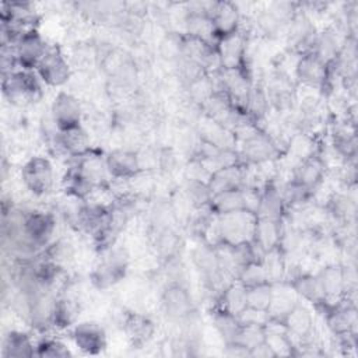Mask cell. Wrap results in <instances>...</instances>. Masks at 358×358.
<instances>
[{
	"instance_id": "1",
	"label": "cell",
	"mask_w": 358,
	"mask_h": 358,
	"mask_svg": "<svg viewBox=\"0 0 358 358\" xmlns=\"http://www.w3.org/2000/svg\"><path fill=\"white\" fill-rule=\"evenodd\" d=\"M217 217V232L220 243L236 246L253 239L257 215L249 210H239Z\"/></svg>"
},
{
	"instance_id": "2",
	"label": "cell",
	"mask_w": 358,
	"mask_h": 358,
	"mask_svg": "<svg viewBox=\"0 0 358 358\" xmlns=\"http://www.w3.org/2000/svg\"><path fill=\"white\" fill-rule=\"evenodd\" d=\"M3 92L14 105H28L41 95L39 77L32 70H15L3 74Z\"/></svg>"
},
{
	"instance_id": "3",
	"label": "cell",
	"mask_w": 358,
	"mask_h": 358,
	"mask_svg": "<svg viewBox=\"0 0 358 358\" xmlns=\"http://www.w3.org/2000/svg\"><path fill=\"white\" fill-rule=\"evenodd\" d=\"M22 182L36 196L48 193L53 185V166L45 157L31 158L21 171Z\"/></svg>"
},
{
	"instance_id": "4",
	"label": "cell",
	"mask_w": 358,
	"mask_h": 358,
	"mask_svg": "<svg viewBox=\"0 0 358 358\" xmlns=\"http://www.w3.org/2000/svg\"><path fill=\"white\" fill-rule=\"evenodd\" d=\"M38 77L52 87H60L70 78V66L57 46H48L36 66Z\"/></svg>"
},
{
	"instance_id": "5",
	"label": "cell",
	"mask_w": 358,
	"mask_h": 358,
	"mask_svg": "<svg viewBox=\"0 0 358 358\" xmlns=\"http://www.w3.org/2000/svg\"><path fill=\"white\" fill-rule=\"evenodd\" d=\"M46 50H48V45L45 43L43 38L38 34L35 28L27 31L14 43L17 63L18 66L22 67V70L36 69L38 63L41 62Z\"/></svg>"
},
{
	"instance_id": "6",
	"label": "cell",
	"mask_w": 358,
	"mask_h": 358,
	"mask_svg": "<svg viewBox=\"0 0 358 358\" xmlns=\"http://www.w3.org/2000/svg\"><path fill=\"white\" fill-rule=\"evenodd\" d=\"M50 117L59 131L81 126V106L78 99L69 92H59L53 99Z\"/></svg>"
},
{
	"instance_id": "7",
	"label": "cell",
	"mask_w": 358,
	"mask_h": 358,
	"mask_svg": "<svg viewBox=\"0 0 358 358\" xmlns=\"http://www.w3.org/2000/svg\"><path fill=\"white\" fill-rule=\"evenodd\" d=\"M162 308L171 320L183 322L193 313L192 295L180 282H171L162 294Z\"/></svg>"
},
{
	"instance_id": "8",
	"label": "cell",
	"mask_w": 358,
	"mask_h": 358,
	"mask_svg": "<svg viewBox=\"0 0 358 358\" xmlns=\"http://www.w3.org/2000/svg\"><path fill=\"white\" fill-rule=\"evenodd\" d=\"M55 218L49 213L31 211L24 215V234L34 248L48 245L53 235Z\"/></svg>"
},
{
	"instance_id": "9",
	"label": "cell",
	"mask_w": 358,
	"mask_h": 358,
	"mask_svg": "<svg viewBox=\"0 0 358 358\" xmlns=\"http://www.w3.org/2000/svg\"><path fill=\"white\" fill-rule=\"evenodd\" d=\"M127 255L122 249H113L96 267L92 275V281L99 288H106L117 282L126 271Z\"/></svg>"
},
{
	"instance_id": "10",
	"label": "cell",
	"mask_w": 358,
	"mask_h": 358,
	"mask_svg": "<svg viewBox=\"0 0 358 358\" xmlns=\"http://www.w3.org/2000/svg\"><path fill=\"white\" fill-rule=\"evenodd\" d=\"M275 151V145L270 140V137L264 133L255 130L243 138L241 151L238 154L248 162L263 164L271 159Z\"/></svg>"
},
{
	"instance_id": "11",
	"label": "cell",
	"mask_w": 358,
	"mask_h": 358,
	"mask_svg": "<svg viewBox=\"0 0 358 358\" xmlns=\"http://www.w3.org/2000/svg\"><path fill=\"white\" fill-rule=\"evenodd\" d=\"M73 340L77 348L90 355L99 354L106 345L105 330L94 322L77 324L73 330Z\"/></svg>"
},
{
	"instance_id": "12",
	"label": "cell",
	"mask_w": 358,
	"mask_h": 358,
	"mask_svg": "<svg viewBox=\"0 0 358 358\" xmlns=\"http://www.w3.org/2000/svg\"><path fill=\"white\" fill-rule=\"evenodd\" d=\"M218 63L222 70H235L241 69L245 56V42L243 36L239 32L224 36L217 41L215 46Z\"/></svg>"
},
{
	"instance_id": "13",
	"label": "cell",
	"mask_w": 358,
	"mask_h": 358,
	"mask_svg": "<svg viewBox=\"0 0 358 358\" xmlns=\"http://www.w3.org/2000/svg\"><path fill=\"white\" fill-rule=\"evenodd\" d=\"M73 166L94 187L102 186L110 176L106 166V158L91 150L80 157H76V164Z\"/></svg>"
},
{
	"instance_id": "14",
	"label": "cell",
	"mask_w": 358,
	"mask_h": 358,
	"mask_svg": "<svg viewBox=\"0 0 358 358\" xmlns=\"http://www.w3.org/2000/svg\"><path fill=\"white\" fill-rule=\"evenodd\" d=\"M208 17L213 22L217 39L238 32L239 13L231 3H211Z\"/></svg>"
},
{
	"instance_id": "15",
	"label": "cell",
	"mask_w": 358,
	"mask_h": 358,
	"mask_svg": "<svg viewBox=\"0 0 358 358\" xmlns=\"http://www.w3.org/2000/svg\"><path fill=\"white\" fill-rule=\"evenodd\" d=\"M105 158L110 178L127 179L141 169L138 155L134 151L113 150Z\"/></svg>"
},
{
	"instance_id": "16",
	"label": "cell",
	"mask_w": 358,
	"mask_h": 358,
	"mask_svg": "<svg viewBox=\"0 0 358 358\" xmlns=\"http://www.w3.org/2000/svg\"><path fill=\"white\" fill-rule=\"evenodd\" d=\"M53 140L59 150L73 158L90 151V137L81 126L57 131Z\"/></svg>"
},
{
	"instance_id": "17",
	"label": "cell",
	"mask_w": 358,
	"mask_h": 358,
	"mask_svg": "<svg viewBox=\"0 0 358 358\" xmlns=\"http://www.w3.org/2000/svg\"><path fill=\"white\" fill-rule=\"evenodd\" d=\"M243 179L245 173L242 166L234 165V166H227V168H220L211 172L207 185L211 192V194H217L225 190H232V189H241L243 187Z\"/></svg>"
},
{
	"instance_id": "18",
	"label": "cell",
	"mask_w": 358,
	"mask_h": 358,
	"mask_svg": "<svg viewBox=\"0 0 358 358\" xmlns=\"http://www.w3.org/2000/svg\"><path fill=\"white\" fill-rule=\"evenodd\" d=\"M282 324L291 338L306 340L313 330V317L305 306L296 303L287 313V316L282 320Z\"/></svg>"
},
{
	"instance_id": "19",
	"label": "cell",
	"mask_w": 358,
	"mask_h": 358,
	"mask_svg": "<svg viewBox=\"0 0 358 358\" xmlns=\"http://www.w3.org/2000/svg\"><path fill=\"white\" fill-rule=\"evenodd\" d=\"M326 302L338 298L347 291V271L341 266H327L317 274Z\"/></svg>"
},
{
	"instance_id": "20",
	"label": "cell",
	"mask_w": 358,
	"mask_h": 358,
	"mask_svg": "<svg viewBox=\"0 0 358 358\" xmlns=\"http://www.w3.org/2000/svg\"><path fill=\"white\" fill-rule=\"evenodd\" d=\"M329 73V64L323 63L312 53H306L301 57L296 66L298 78L308 85H322L324 84Z\"/></svg>"
},
{
	"instance_id": "21",
	"label": "cell",
	"mask_w": 358,
	"mask_h": 358,
	"mask_svg": "<svg viewBox=\"0 0 358 358\" xmlns=\"http://www.w3.org/2000/svg\"><path fill=\"white\" fill-rule=\"evenodd\" d=\"M281 234H282L281 221L257 217L252 241L267 253L278 248Z\"/></svg>"
},
{
	"instance_id": "22",
	"label": "cell",
	"mask_w": 358,
	"mask_h": 358,
	"mask_svg": "<svg viewBox=\"0 0 358 358\" xmlns=\"http://www.w3.org/2000/svg\"><path fill=\"white\" fill-rule=\"evenodd\" d=\"M327 326L336 336L354 334L357 313L352 305H334L327 312Z\"/></svg>"
},
{
	"instance_id": "23",
	"label": "cell",
	"mask_w": 358,
	"mask_h": 358,
	"mask_svg": "<svg viewBox=\"0 0 358 358\" xmlns=\"http://www.w3.org/2000/svg\"><path fill=\"white\" fill-rule=\"evenodd\" d=\"M193 263L201 271V274L211 281L220 278L222 273L217 248L211 245H199L193 250Z\"/></svg>"
},
{
	"instance_id": "24",
	"label": "cell",
	"mask_w": 358,
	"mask_h": 358,
	"mask_svg": "<svg viewBox=\"0 0 358 358\" xmlns=\"http://www.w3.org/2000/svg\"><path fill=\"white\" fill-rule=\"evenodd\" d=\"M208 208L214 215H222L239 210H246L243 187L225 190L214 194L210 200Z\"/></svg>"
},
{
	"instance_id": "25",
	"label": "cell",
	"mask_w": 358,
	"mask_h": 358,
	"mask_svg": "<svg viewBox=\"0 0 358 358\" xmlns=\"http://www.w3.org/2000/svg\"><path fill=\"white\" fill-rule=\"evenodd\" d=\"M323 175H324L323 161L316 155H310V157H306L296 166L294 173V180L302 185L303 187L312 190L316 185L320 183Z\"/></svg>"
},
{
	"instance_id": "26",
	"label": "cell",
	"mask_w": 358,
	"mask_h": 358,
	"mask_svg": "<svg viewBox=\"0 0 358 358\" xmlns=\"http://www.w3.org/2000/svg\"><path fill=\"white\" fill-rule=\"evenodd\" d=\"M285 203L282 200L281 192L274 186H267L260 193V201L257 207V217L270 218L281 221V217L284 214Z\"/></svg>"
},
{
	"instance_id": "27",
	"label": "cell",
	"mask_w": 358,
	"mask_h": 358,
	"mask_svg": "<svg viewBox=\"0 0 358 358\" xmlns=\"http://www.w3.org/2000/svg\"><path fill=\"white\" fill-rule=\"evenodd\" d=\"M35 348L31 337L22 331H8L3 340L1 355L3 357H32Z\"/></svg>"
},
{
	"instance_id": "28",
	"label": "cell",
	"mask_w": 358,
	"mask_h": 358,
	"mask_svg": "<svg viewBox=\"0 0 358 358\" xmlns=\"http://www.w3.org/2000/svg\"><path fill=\"white\" fill-rule=\"evenodd\" d=\"M291 287L295 291V294H298L299 296H302L303 299H306L315 305L326 303V298H324V294H323V289H322L317 275L301 274L294 278V281L291 282Z\"/></svg>"
},
{
	"instance_id": "29",
	"label": "cell",
	"mask_w": 358,
	"mask_h": 358,
	"mask_svg": "<svg viewBox=\"0 0 358 358\" xmlns=\"http://www.w3.org/2000/svg\"><path fill=\"white\" fill-rule=\"evenodd\" d=\"M248 308L246 288L238 281L225 287L220 296V309L238 316Z\"/></svg>"
},
{
	"instance_id": "30",
	"label": "cell",
	"mask_w": 358,
	"mask_h": 358,
	"mask_svg": "<svg viewBox=\"0 0 358 358\" xmlns=\"http://www.w3.org/2000/svg\"><path fill=\"white\" fill-rule=\"evenodd\" d=\"M78 315V306L74 298L69 295H63L60 298H56L53 313H52V324L59 327H67Z\"/></svg>"
},
{
	"instance_id": "31",
	"label": "cell",
	"mask_w": 358,
	"mask_h": 358,
	"mask_svg": "<svg viewBox=\"0 0 358 358\" xmlns=\"http://www.w3.org/2000/svg\"><path fill=\"white\" fill-rule=\"evenodd\" d=\"M214 326L227 344L236 341L241 330V323L235 315L218 309V312L214 315Z\"/></svg>"
},
{
	"instance_id": "32",
	"label": "cell",
	"mask_w": 358,
	"mask_h": 358,
	"mask_svg": "<svg viewBox=\"0 0 358 358\" xmlns=\"http://www.w3.org/2000/svg\"><path fill=\"white\" fill-rule=\"evenodd\" d=\"M246 298H248V308L268 313V308L273 299V284L263 282V284H257L246 288Z\"/></svg>"
},
{
	"instance_id": "33",
	"label": "cell",
	"mask_w": 358,
	"mask_h": 358,
	"mask_svg": "<svg viewBox=\"0 0 358 358\" xmlns=\"http://www.w3.org/2000/svg\"><path fill=\"white\" fill-rule=\"evenodd\" d=\"M155 246L158 253L165 259H173L180 248L179 235L169 227H164L159 229L155 238Z\"/></svg>"
},
{
	"instance_id": "34",
	"label": "cell",
	"mask_w": 358,
	"mask_h": 358,
	"mask_svg": "<svg viewBox=\"0 0 358 358\" xmlns=\"http://www.w3.org/2000/svg\"><path fill=\"white\" fill-rule=\"evenodd\" d=\"M124 327L126 331L129 334V337L134 341V343H144L147 341L152 331H154V326L152 323L140 315H131L127 317V320L124 322Z\"/></svg>"
},
{
	"instance_id": "35",
	"label": "cell",
	"mask_w": 358,
	"mask_h": 358,
	"mask_svg": "<svg viewBox=\"0 0 358 358\" xmlns=\"http://www.w3.org/2000/svg\"><path fill=\"white\" fill-rule=\"evenodd\" d=\"M236 278L245 288H249V287H253L257 284H263V282H268L267 273H266L263 263H257V262H250V263L245 264L241 268Z\"/></svg>"
},
{
	"instance_id": "36",
	"label": "cell",
	"mask_w": 358,
	"mask_h": 358,
	"mask_svg": "<svg viewBox=\"0 0 358 358\" xmlns=\"http://www.w3.org/2000/svg\"><path fill=\"white\" fill-rule=\"evenodd\" d=\"M187 199L196 206V207H204L210 204V200L213 197L207 182L203 180H192L189 179L187 187H186Z\"/></svg>"
},
{
	"instance_id": "37",
	"label": "cell",
	"mask_w": 358,
	"mask_h": 358,
	"mask_svg": "<svg viewBox=\"0 0 358 358\" xmlns=\"http://www.w3.org/2000/svg\"><path fill=\"white\" fill-rule=\"evenodd\" d=\"M35 355L38 357H50V358H63L71 355L70 350L64 343L55 338H45L42 340L36 348Z\"/></svg>"
},
{
	"instance_id": "38",
	"label": "cell",
	"mask_w": 358,
	"mask_h": 358,
	"mask_svg": "<svg viewBox=\"0 0 358 358\" xmlns=\"http://www.w3.org/2000/svg\"><path fill=\"white\" fill-rule=\"evenodd\" d=\"M49 260L56 263L57 266H63L66 262H69L73 256V248L66 241H57L53 245H50L45 255Z\"/></svg>"
}]
</instances>
